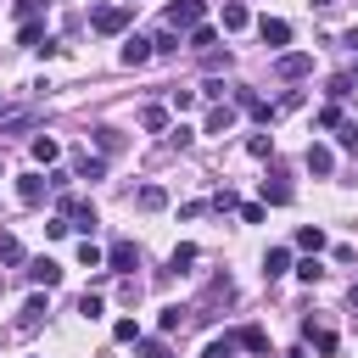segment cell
Segmentation results:
<instances>
[{"instance_id": "obj_20", "label": "cell", "mask_w": 358, "mask_h": 358, "mask_svg": "<svg viewBox=\"0 0 358 358\" xmlns=\"http://www.w3.org/2000/svg\"><path fill=\"white\" fill-rule=\"evenodd\" d=\"M56 157H62V145H56L50 134H39V140H34V162H45V168H50Z\"/></svg>"}, {"instance_id": "obj_6", "label": "cell", "mask_w": 358, "mask_h": 358, "mask_svg": "<svg viewBox=\"0 0 358 358\" xmlns=\"http://www.w3.org/2000/svg\"><path fill=\"white\" fill-rule=\"evenodd\" d=\"M28 280H34V285H45V291H50V285H62V263H56V257H34V263H28Z\"/></svg>"}, {"instance_id": "obj_21", "label": "cell", "mask_w": 358, "mask_h": 358, "mask_svg": "<svg viewBox=\"0 0 358 358\" xmlns=\"http://www.w3.org/2000/svg\"><path fill=\"white\" fill-rule=\"evenodd\" d=\"M45 313H50V308H45V296H28V308H22V319H17V324H22V330H34Z\"/></svg>"}, {"instance_id": "obj_40", "label": "cell", "mask_w": 358, "mask_h": 358, "mask_svg": "<svg viewBox=\"0 0 358 358\" xmlns=\"http://www.w3.org/2000/svg\"><path fill=\"white\" fill-rule=\"evenodd\" d=\"M296 106H302V90H285V95H280V106H274V112H296Z\"/></svg>"}, {"instance_id": "obj_16", "label": "cell", "mask_w": 358, "mask_h": 358, "mask_svg": "<svg viewBox=\"0 0 358 358\" xmlns=\"http://www.w3.org/2000/svg\"><path fill=\"white\" fill-rule=\"evenodd\" d=\"M285 268H291V252H285V246H274V252L263 257V280H280Z\"/></svg>"}, {"instance_id": "obj_25", "label": "cell", "mask_w": 358, "mask_h": 358, "mask_svg": "<svg viewBox=\"0 0 358 358\" xmlns=\"http://www.w3.org/2000/svg\"><path fill=\"white\" fill-rule=\"evenodd\" d=\"M34 123H39L34 112H17V117H6V123H0V134H22V129H34Z\"/></svg>"}, {"instance_id": "obj_14", "label": "cell", "mask_w": 358, "mask_h": 358, "mask_svg": "<svg viewBox=\"0 0 358 358\" xmlns=\"http://www.w3.org/2000/svg\"><path fill=\"white\" fill-rule=\"evenodd\" d=\"M291 201V185L285 179H263V207H285Z\"/></svg>"}, {"instance_id": "obj_2", "label": "cell", "mask_w": 358, "mask_h": 358, "mask_svg": "<svg viewBox=\"0 0 358 358\" xmlns=\"http://www.w3.org/2000/svg\"><path fill=\"white\" fill-rule=\"evenodd\" d=\"M17 196H22V207H39L50 196V173H22L17 179Z\"/></svg>"}, {"instance_id": "obj_27", "label": "cell", "mask_w": 358, "mask_h": 358, "mask_svg": "<svg viewBox=\"0 0 358 358\" xmlns=\"http://www.w3.org/2000/svg\"><path fill=\"white\" fill-rule=\"evenodd\" d=\"M17 39H22V45H34V50H39V39H45V22H39V17H34V22H22V34H17Z\"/></svg>"}, {"instance_id": "obj_7", "label": "cell", "mask_w": 358, "mask_h": 358, "mask_svg": "<svg viewBox=\"0 0 358 358\" xmlns=\"http://www.w3.org/2000/svg\"><path fill=\"white\" fill-rule=\"evenodd\" d=\"M274 73H280V78H302V73H313V56L291 50V56H280V62H274Z\"/></svg>"}, {"instance_id": "obj_45", "label": "cell", "mask_w": 358, "mask_h": 358, "mask_svg": "<svg viewBox=\"0 0 358 358\" xmlns=\"http://www.w3.org/2000/svg\"><path fill=\"white\" fill-rule=\"evenodd\" d=\"M291 358H308V352H291Z\"/></svg>"}, {"instance_id": "obj_24", "label": "cell", "mask_w": 358, "mask_h": 358, "mask_svg": "<svg viewBox=\"0 0 358 358\" xmlns=\"http://www.w3.org/2000/svg\"><path fill=\"white\" fill-rule=\"evenodd\" d=\"M324 95H330V101H347V95H352V73H336V78H330V90H324Z\"/></svg>"}, {"instance_id": "obj_33", "label": "cell", "mask_w": 358, "mask_h": 358, "mask_svg": "<svg viewBox=\"0 0 358 358\" xmlns=\"http://www.w3.org/2000/svg\"><path fill=\"white\" fill-rule=\"evenodd\" d=\"M112 336H117V341H140V324H134V319H117Z\"/></svg>"}, {"instance_id": "obj_15", "label": "cell", "mask_w": 358, "mask_h": 358, "mask_svg": "<svg viewBox=\"0 0 358 358\" xmlns=\"http://www.w3.org/2000/svg\"><path fill=\"white\" fill-rule=\"evenodd\" d=\"M134 201H140L145 213H157V207H168V190H162V185H140V190H134Z\"/></svg>"}, {"instance_id": "obj_39", "label": "cell", "mask_w": 358, "mask_h": 358, "mask_svg": "<svg viewBox=\"0 0 358 358\" xmlns=\"http://www.w3.org/2000/svg\"><path fill=\"white\" fill-rule=\"evenodd\" d=\"M134 347H140L145 358H173V352H168V341H134Z\"/></svg>"}, {"instance_id": "obj_4", "label": "cell", "mask_w": 358, "mask_h": 358, "mask_svg": "<svg viewBox=\"0 0 358 358\" xmlns=\"http://www.w3.org/2000/svg\"><path fill=\"white\" fill-rule=\"evenodd\" d=\"M201 11H207L201 0H173V6H168V28H173V34H179V28H196Z\"/></svg>"}, {"instance_id": "obj_9", "label": "cell", "mask_w": 358, "mask_h": 358, "mask_svg": "<svg viewBox=\"0 0 358 358\" xmlns=\"http://www.w3.org/2000/svg\"><path fill=\"white\" fill-rule=\"evenodd\" d=\"M218 22H224V28H229V34H241V28H246V22H252V11H246V6H241V0H224V11H218Z\"/></svg>"}, {"instance_id": "obj_26", "label": "cell", "mask_w": 358, "mask_h": 358, "mask_svg": "<svg viewBox=\"0 0 358 358\" xmlns=\"http://www.w3.org/2000/svg\"><path fill=\"white\" fill-rule=\"evenodd\" d=\"M0 263H22V241L17 235H0Z\"/></svg>"}, {"instance_id": "obj_32", "label": "cell", "mask_w": 358, "mask_h": 358, "mask_svg": "<svg viewBox=\"0 0 358 358\" xmlns=\"http://www.w3.org/2000/svg\"><path fill=\"white\" fill-rule=\"evenodd\" d=\"M78 313H84V319H101V296L84 291V296H78Z\"/></svg>"}, {"instance_id": "obj_46", "label": "cell", "mask_w": 358, "mask_h": 358, "mask_svg": "<svg viewBox=\"0 0 358 358\" xmlns=\"http://www.w3.org/2000/svg\"><path fill=\"white\" fill-rule=\"evenodd\" d=\"M0 112H6V101H0Z\"/></svg>"}, {"instance_id": "obj_23", "label": "cell", "mask_w": 358, "mask_h": 358, "mask_svg": "<svg viewBox=\"0 0 358 358\" xmlns=\"http://www.w3.org/2000/svg\"><path fill=\"white\" fill-rule=\"evenodd\" d=\"M229 123H235V112H229V106H213V112H207V134H224Z\"/></svg>"}, {"instance_id": "obj_22", "label": "cell", "mask_w": 358, "mask_h": 358, "mask_svg": "<svg viewBox=\"0 0 358 358\" xmlns=\"http://www.w3.org/2000/svg\"><path fill=\"white\" fill-rule=\"evenodd\" d=\"M173 50H179V34H173V28H162V34L151 39V56H173Z\"/></svg>"}, {"instance_id": "obj_19", "label": "cell", "mask_w": 358, "mask_h": 358, "mask_svg": "<svg viewBox=\"0 0 358 358\" xmlns=\"http://www.w3.org/2000/svg\"><path fill=\"white\" fill-rule=\"evenodd\" d=\"M140 129H145V134H162V129H168V112H162V106H145V112H140Z\"/></svg>"}, {"instance_id": "obj_43", "label": "cell", "mask_w": 358, "mask_h": 358, "mask_svg": "<svg viewBox=\"0 0 358 358\" xmlns=\"http://www.w3.org/2000/svg\"><path fill=\"white\" fill-rule=\"evenodd\" d=\"M347 302H352V308H358V285H352V291H347Z\"/></svg>"}, {"instance_id": "obj_36", "label": "cell", "mask_w": 358, "mask_h": 358, "mask_svg": "<svg viewBox=\"0 0 358 358\" xmlns=\"http://www.w3.org/2000/svg\"><path fill=\"white\" fill-rule=\"evenodd\" d=\"M168 263H173V268H185V263H196V246H190V241H185V246H173V257H168Z\"/></svg>"}, {"instance_id": "obj_37", "label": "cell", "mask_w": 358, "mask_h": 358, "mask_svg": "<svg viewBox=\"0 0 358 358\" xmlns=\"http://www.w3.org/2000/svg\"><path fill=\"white\" fill-rule=\"evenodd\" d=\"M157 324H162V330H179V324H185V308H162V319H157Z\"/></svg>"}, {"instance_id": "obj_31", "label": "cell", "mask_w": 358, "mask_h": 358, "mask_svg": "<svg viewBox=\"0 0 358 358\" xmlns=\"http://www.w3.org/2000/svg\"><path fill=\"white\" fill-rule=\"evenodd\" d=\"M246 151H252V157H274V140H268V134H252Z\"/></svg>"}, {"instance_id": "obj_18", "label": "cell", "mask_w": 358, "mask_h": 358, "mask_svg": "<svg viewBox=\"0 0 358 358\" xmlns=\"http://www.w3.org/2000/svg\"><path fill=\"white\" fill-rule=\"evenodd\" d=\"M78 263H84V268H106V252H101V246L84 235V241H78Z\"/></svg>"}, {"instance_id": "obj_44", "label": "cell", "mask_w": 358, "mask_h": 358, "mask_svg": "<svg viewBox=\"0 0 358 358\" xmlns=\"http://www.w3.org/2000/svg\"><path fill=\"white\" fill-rule=\"evenodd\" d=\"M313 6H336V0H313Z\"/></svg>"}, {"instance_id": "obj_41", "label": "cell", "mask_w": 358, "mask_h": 358, "mask_svg": "<svg viewBox=\"0 0 358 358\" xmlns=\"http://www.w3.org/2000/svg\"><path fill=\"white\" fill-rule=\"evenodd\" d=\"M296 274H302V280H308V285H313V280H319V274H324V268H319V257H308V263H296Z\"/></svg>"}, {"instance_id": "obj_34", "label": "cell", "mask_w": 358, "mask_h": 358, "mask_svg": "<svg viewBox=\"0 0 358 358\" xmlns=\"http://www.w3.org/2000/svg\"><path fill=\"white\" fill-rule=\"evenodd\" d=\"M213 207H218V213H235V207H241V201H235V190H229V185H224V190H218V196H213Z\"/></svg>"}, {"instance_id": "obj_28", "label": "cell", "mask_w": 358, "mask_h": 358, "mask_svg": "<svg viewBox=\"0 0 358 358\" xmlns=\"http://www.w3.org/2000/svg\"><path fill=\"white\" fill-rule=\"evenodd\" d=\"M213 39H218V34H213L207 22H196V28H190V45H196V50H213Z\"/></svg>"}, {"instance_id": "obj_3", "label": "cell", "mask_w": 358, "mask_h": 358, "mask_svg": "<svg viewBox=\"0 0 358 358\" xmlns=\"http://www.w3.org/2000/svg\"><path fill=\"white\" fill-rule=\"evenodd\" d=\"M134 263H140V246H134V241H112V246H106V268H112V274H129Z\"/></svg>"}, {"instance_id": "obj_30", "label": "cell", "mask_w": 358, "mask_h": 358, "mask_svg": "<svg viewBox=\"0 0 358 358\" xmlns=\"http://www.w3.org/2000/svg\"><path fill=\"white\" fill-rule=\"evenodd\" d=\"M95 145H101V151H117L123 134H117V129H95Z\"/></svg>"}, {"instance_id": "obj_38", "label": "cell", "mask_w": 358, "mask_h": 358, "mask_svg": "<svg viewBox=\"0 0 358 358\" xmlns=\"http://www.w3.org/2000/svg\"><path fill=\"white\" fill-rule=\"evenodd\" d=\"M336 134H341V151H358V123H341Z\"/></svg>"}, {"instance_id": "obj_35", "label": "cell", "mask_w": 358, "mask_h": 358, "mask_svg": "<svg viewBox=\"0 0 358 358\" xmlns=\"http://www.w3.org/2000/svg\"><path fill=\"white\" fill-rule=\"evenodd\" d=\"M235 213H241V218H246V224H263V201H241V207H235Z\"/></svg>"}, {"instance_id": "obj_42", "label": "cell", "mask_w": 358, "mask_h": 358, "mask_svg": "<svg viewBox=\"0 0 358 358\" xmlns=\"http://www.w3.org/2000/svg\"><path fill=\"white\" fill-rule=\"evenodd\" d=\"M341 45H347V50H358V28H347V34H341Z\"/></svg>"}, {"instance_id": "obj_1", "label": "cell", "mask_w": 358, "mask_h": 358, "mask_svg": "<svg viewBox=\"0 0 358 358\" xmlns=\"http://www.w3.org/2000/svg\"><path fill=\"white\" fill-rule=\"evenodd\" d=\"M129 17H134V6H101V11L90 17V28H95V34H117V28H129Z\"/></svg>"}, {"instance_id": "obj_29", "label": "cell", "mask_w": 358, "mask_h": 358, "mask_svg": "<svg viewBox=\"0 0 358 358\" xmlns=\"http://www.w3.org/2000/svg\"><path fill=\"white\" fill-rule=\"evenodd\" d=\"M235 347H241V341H235V336H218V341H213V347H207V358H235Z\"/></svg>"}, {"instance_id": "obj_17", "label": "cell", "mask_w": 358, "mask_h": 358, "mask_svg": "<svg viewBox=\"0 0 358 358\" xmlns=\"http://www.w3.org/2000/svg\"><path fill=\"white\" fill-rule=\"evenodd\" d=\"M296 246H302V252H324V229H319V224H302V229H296Z\"/></svg>"}, {"instance_id": "obj_12", "label": "cell", "mask_w": 358, "mask_h": 358, "mask_svg": "<svg viewBox=\"0 0 358 358\" xmlns=\"http://www.w3.org/2000/svg\"><path fill=\"white\" fill-rule=\"evenodd\" d=\"M73 168H78V179H106V157H90V151H78V157H73Z\"/></svg>"}, {"instance_id": "obj_11", "label": "cell", "mask_w": 358, "mask_h": 358, "mask_svg": "<svg viewBox=\"0 0 358 358\" xmlns=\"http://www.w3.org/2000/svg\"><path fill=\"white\" fill-rule=\"evenodd\" d=\"M235 341H241L246 352H257V358L268 352V336H263V324H241V330H235Z\"/></svg>"}, {"instance_id": "obj_5", "label": "cell", "mask_w": 358, "mask_h": 358, "mask_svg": "<svg viewBox=\"0 0 358 358\" xmlns=\"http://www.w3.org/2000/svg\"><path fill=\"white\" fill-rule=\"evenodd\" d=\"M257 34H263V45H268V50L291 45V22H285V17H257Z\"/></svg>"}, {"instance_id": "obj_8", "label": "cell", "mask_w": 358, "mask_h": 358, "mask_svg": "<svg viewBox=\"0 0 358 358\" xmlns=\"http://www.w3.org/2000/svg\"><path fill=\"white\" fill-rule=\"evenodd\" d=\"M302 162H308V173H319V179H324V173H330V168H336V151H330V145H319V140H313V145H308V157H302Z\"/></svg>"}, {"instance_id": "obj_10", "label": "cell", "mask_w": 358, "mask_h": 358, "mask_svg": "<svg viewBox=\"0 0 358 358\" xmlns=\"http://www.w3.org/2000/svg\"><path fill=\"white\" fill-rule=\"evenodd\" d=\"M235 101H241V106H246V112H252L257 123H268V117H274V106H268V101H263L257 90H235Z\"/></svg>"}, {"instance_id": "obj_13", "label": "cell", "mask_w": 358, "mask_h": 358, "mask_svg": "<svg viewBox=\"0 0 358 358\" xmlns=\"http://www.w3.org/2000/svg\"><path fill=\"white\" fill-rule=\"evenodd\" d=\"M151 62V39H129L123 45V67H145Z\"/></svg>"}]
</instances>
